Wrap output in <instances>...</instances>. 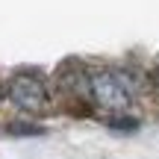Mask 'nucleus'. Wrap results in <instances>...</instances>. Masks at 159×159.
Listing matches in <instances>:
<instances>
[{
    "instance_id": "obj_4",
    "label": "nucleus",
    "mask_w": 159,
    "mask_h": 159,
    "mask_svg": "<svg viewBox=\"0 0 159 159\" xmlns=\"http://www.w3.org/2000/svg\"><path fill=\"white\" fill-rule=\"evenodd\" d=\"M109 127L112 130H139V121L136 118H112Z\"/></svg>"
},
{
    "instance_id": "obj_3",
    "label": "nucleus",
    "mask_w": 159,
    "mask_h": 159,
    "mask_svg": "<svg viewBox=\"0 0 159 159\" xmlns=\"http://www.w3.org/2000/svg\"><path fill=\"white\" fill-rule=\"evenodd\" d=\"M6 130H9V136H41V133H44V127L27 124V121H12Z\"/></svg>"
},
{
    "instance_id": "obj_2",
    "label": "nucleus",
    "mask_w": 159,
    "mask_h": 159,
    "mask_svg": "<svg viewBox=\"0 0 159 159\" xmlns=\"http://www.w3.org/2000/svg\"><path fill=\"white\" fill-rule=\"evenodd\" d=\"M9 97L18 109L24 112H44L47 109V91L39 77L33 74H18L9 85Z\"/></svg>"
},
{
    "instance_id": "obj_1",
    "label": "nucleus",
    "mask_w": 159,
    "mask_h": 159,
    "mask_svg": "<svg viewBox=\"0 0 159 159\" xmlns=\"http://www.w3.org/2000/svg\"><path fill=\"white\" fill-rule=\"evenodd\" d=\"M89 91L106 109H127L133 100V91L121 71H94L89 80Z\"/></svg>"
}]
</instances>
